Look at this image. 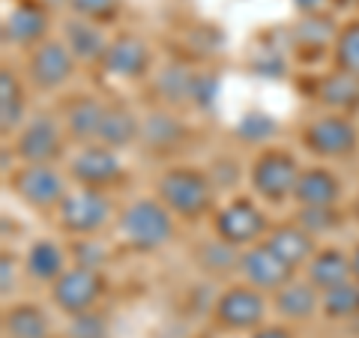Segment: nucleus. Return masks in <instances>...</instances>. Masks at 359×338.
Listing matches in <instances>:
<instances>
[{
	"instance_id": "1",
	"label": "nucleus",
	"mask_w": 359,
	"mask_h": 338,
	"mask_svg": "<svg viewBox=\"0 0 359 338\" xmlns=\"http://www.w3.org/2000/svg\"><path fill=\"white\" fill-rule=\"evenodd\" d=\"M120 234L132 249L138 252H156L171 240L174 234V219L162 201H135L132 207L123 210L120 216Z\"/></svg>"
},
{
	"instance_id": "2",
	"label": "nucleus",
	"mask_w": 359,
	"mask_h": 338,
	"mask_svg": "<svg viewBox=\"0 0 359 338\" xmlns=\"http://www.w3.org/2000/svg\"><path fill=\"white\" fill-rule=\"evenodd\" d=\"M159 201L183 219H195L212 204V183L195 168H171L159 177Z\"/></svg>"
},
{
	"instance_id": "3",
	"label": "nucleus",
	"mask_w": 359,
	"mask_h": 338,
	"mask_svg": "<svg viewBox=\"0 0 359 338\" xmlns=\"http://www.w3.org/2000/svg\"><path fill=\"white\" fill-rule=\"evenodd\" d=\"M108 216L111 201L108 195H102V189L81 186L78 191H66V198L60 201V224L78 236H90L99 228H105Z\"/></svg>"
},
{
	"instance_id": "4",
	"label": "nucleus",
	"mask_w": 359,
	"mask_h": 338,
	"mask_svg": "<svg viewBox=\"0 0 359 338\" xmlns=\"http://www.w3.org/2000/svg\"><path fill=\"white\" fill-rule=\"evenodd\" d=\"M299 180L297 159L285 150H266L252 165V186L266 201H285L294 195V186Z\"/></svg>"
},
{
	"instance_id": "5",
	"label": "nucleus",
	"mask_w": 359,
	"mask_h": 338,
	"mask_svg": "<svg viewBox=\"0 0 359 338\" xmlns=\"http://www.w3.org/2000/svg\"><path fill=\"white\" fill-rule=\"evenodd\" d=\"M102 288H105V281L96 269L75 266V269H66L60 278H54L51 299H54V306H60L66 314H81L99 302Z\"/></svg>"
},
{
	"instance_id": "6",
	"label": "nucleus",
	"mask_w": 359,
	"mask_h": 338,
	"mask_svg": "<svg viewBox=\"0 0 359 338\" xmlns=\"http://www.w3.org/2000/svg\"><path fill=\"white\" fill-rule=\"evenodd\" d=\"M302 141L311 153L323 156V159H339V156H347L356 150L359 135L353 129V123L341 117V114H327L311 120L306 132H302Z\"/></svg>"
},
{
	"instance_id": "7",
	"label": "nucleus",
	"mask_w": 359,
	"mask_h": 338,
	"mask_svg": "<svg viewBox=\"0 0 359 338\" xmlns=\"http://www.w3.org/2000/svg\"><path fill=\"white\" fill-rule=\"evenodd\" d=\"M13 191L36 210L60 207V201L66 198L63 177L51 165H25L13 174Z\"/></svg>"
},
{
	"instance_id": "8",
	"label": "nucleus",
	"mask_w": 359,
	"mask_h": 338,
	"mask_svg": "<svg viewBox=\"0 0 359 338\" xmlns=\"http://www.w3.org/2000/svg\"><path fill=\"white\" fill-rule=\"evenodd\" d=\"M216 234L231 245H252L266 236V216L249 198H237L216 216Z\"/></svg>"
},
{
	"instance_id": "9",
	"label": "nucleus",
	"mask_w": 359,
	"mask_h": 338,
	"mask_svg": "<svg viewBox=\"0 0 359 338\" xmlns=\"http://www.w3.org/2000/svg\"><path fill=\"white\" fill-rule=\"evenodd\" d=\"M216 320L228 330H255L264 320L266 302L261 297V290L252 285H240V288H228L224 294L216 299Z\"/></svg>"
},
{
	"instance_id": "10",
	"label": "nucleus",
	"mask_w": 359,
	"mask_h": 338,
	"mask_svg": "<svg viewBox=\"0 0 359 338\" xmlns=\"http://www.w3.org/2000/svg\"><path fill=\"white\" fill-rule=\"evenodd\" d=\"M60 150H63L60 126L45 114L33 117L25 126V132L18 135V144H15V153L27 165H51L60 156Z\"/></svg>"
},
{
	"instance_id": "11",
	"label": "nucleus",
	"mask_w": 359,
	"mask_h": 338,
	"mask_svg": "<svg viewBox=\"0 0 359 338\" xmlns=\"http://www.w3.org/2000/svg\"><path fill=\"white\" fill-rule=\"evenodd\" d=\"M75 69V54L69 51L66 42H42L27 60L30 81L42 90H54L69 81Z\"/></svg>"
},
{
	"instance_id": "12",
	"label": "nucleus",
	"mask_w": 359,
	"mask_h": 338,
	"mask_svg": "<svg viewBox=\"0 0 359 338\" xmlns=\"http://www.w3.org/2000/svg\"><path fill=\"white\" fill-rule=\"evenodd\" d=\"M240 273L257 290H278L290 281L294 269L269 249V245L261 243V245H252V249H245L240 255Z\"/></svg>"
},
{
	"instance_id": "13",
	"label": "nucleus",
	"mask_w": 359,
	"mask_h": 338,
	"mask_svg": "<svg viewBox=\"0 0 359 338\" xmlns=\"http://www.w3.org/2000/svg\"><path fill=\"white\" fill-rule=\"evenodd\" d=\"M69 168H72V177L78 183L90 186V189H105L111 183H117L123 174V168L111 147H87L75 156Z\"/></svg>"
},
{
	"instance_id": "14",
	"label": "nucleus",
	"mask_w": 359,
	"mask_h": 338,
	"mask_svg": "<svg viewBox=\"0 0 359 338\" xmlns=\"http://www.w3.org/2000/svg\"><path fill=\"white\" fill-rule=\"evenodd\" d=\"M102 66L117 78H141L150 69V48L138 36H117L108 42Z\"/></svg>"
},
{
	"instance_id": "15",
	"label": "nucleus",
	"mask_w": 359,
	"mask_h": 338,
	"mask_svg": "<svg viewBox=\"0 0 359 338\" xmlns=\"http://www.w3.org/2000/svg\"><path fill=\"white\" fill-rule=\"evenodd\" d=\"M311 236L314 234H309L302 224H278V228L266 231L264 245H269V249L282 257L290 269H297V266L309 264L314 257V240Z\"/></svg>"
},
{
	"instance_id": "16",
	"label": "nucleus",
	"mask_w": 359,
	"mask_h": 338,
	"mask_svg": "<svg viewBox=\"0 0 359 338\" xmlns=\"http://www.w3.org/2000/svg\"><path fill=\"white\" fill-rule=\"evenodd\" d=\"M276 309L287 320H309L320 309V290L311 281H287L276 290Z\"/></svg>"
},
{
	"instance_id": "17",
	"label": "nucleus",
	"mask_w": 359,
	"mask_h": 338,
	"mask_svg": "<svg viewBox=\"0 0 359 338\" xmlns=\"http://www.w3.org/2000/svg\"><path fill=\"white\" fill-rule=\"evenodd\" d=\"M353 276V257H347L339 249H323L314 252V257L309 261V281L320 290H330L335 285H341Z\"/></svg>"
},
{
	"instance_id": "18",
	"label": "nucleus",
	"mask_w": 359,
	"mask_h": 338,
	"mask_svg": "<svg viewBox=\"0 0 359 338\" xmlns=\"http://www.w3.org/2000/svg\"><path fill=\"white\" fill-rule=\"evenodd\" d=\"M339 180L323 168H309L302 171L297 186H294V198L302 207H332L339 201Z\"/></svg>"
},
{
	"instance_id": "19",
	"label": "nucleus",
	"mask_w": 359,
	"mask_h": 338,
	"mask_svg": "<svg viewBox=\"0 0 359 338\" xmlns=\"http://www.w3.org/2000/svg\"><path fill=\"white\" fill-rule=\"evenodd\" d=\"M66 45L75 54V60H84V63L102 60L108 51V39L96 25H90V18H75L66 25Z\"/></svg>"
},
{
	"instance_id": "20",
	"label": "nucleus",
	"mask_w": 359,
	"mask_h": 338,
	"mask_svg": "<svg viewBox=\"0 0 359 338\" xmlns=\"http://www.w3.org/2000/svg\"><path fill=\"white\" fill-rule=\"evenodd\" d=\"M141 135V126H138V117L132 114L129 108L123 105H111L105 108V117H102V126H99V144L102 147H126V144H132L135 138Z\"/></svg>"
},
{
	"instance_id": "21",
	"label": "nucleus",
	"mask_w": 359,
	"mask_h": 338,
	"mask_svg": "<svg viewBox=\"0 0 359 338\" xmlns=\"http://www.w3.org/2000/svg\"><path fill=\"white\" fill-rule=\"evenodd\" d=\"M45 33V13L36 4H21L6 15L4 39L15 45H33Z\"/></svg>"
},
{
	"instance_id": "22",
	"label": "nucleus",
	"mask_w": 359,
	"mask_h": 338,
	"mask_svg": "<svg viewBox=\"0 0 359 338\" xmlns=\"http://www.w3.org/2000/svg\"><path fill=\"white\" fill-rule=\"evenodd\" d=\"M318 96H320V102L330 105L332 111H356L359 108V78L339 69L320 81Z\"/></svg>"
},
{
	"instance_id": "23",
	"label": "nucleus",
	"mask_w": 359,
	"mask_h": 338,
	"mask_svg": "<svg viewBox=\"0 0 359 338\" xmlns=\"http://www.w3.org/2000/svg\"><path fill=\"white\" fill-rule=\"evenodd\" d=\"M102 117H105V105H99L96 99H75L66 108V129H69L75 141H96Z\"/></svg>"
},
{
	"instance_id": "24",
	"label": "nucleus",
	"mask_w": 359,
	"mask_h": 338,
	"mask_svg": "<svg viewBox=\"0 0 359 338\" xmlns=\"http://www.w3.org/2000/svg\"><path fill=\"white\" fill-rule=\"evenodd\" d=\"M4 332L6 338H48V318L39 306H13L4 314Z\"/></svg>"
},
{
	"instance_id": "25",
	"label": "nucleus",
	"mask_w": 359,
	"mask_h": 338,
	"mask_svg": "<svg viewBox=\"0 0 359 338\" xmlns=\"http://www.w3.org/2000/svg\"><path fill=\"white\" fill-rule=\"evenodd\" d=\"M141 141L147 144L150 150H174L180 141H183V123L177 117L165 114V111H153V114L141 123Z\"/></svg>"
},
{
	"instance_id": "26",
	"label": "nucleus",
	"mask_w": 359,
	"mask_h": 338,
	"mask_svg": "<svg viewBox=\"0 0 359 338\" xmlns=\"http://www.w3.org/2000/svg\"><path fill=\"white\" fill-rule=\"evenodd\" d=\"M27 273L39 281H54L66 273V252L54 240H39L27 252Z\"/></svg>"
},
{
	"instance_id": "27",
	"label": "nucleus",
	"mask_w": 359,
	"mask_h": 338,
	"mask_svg": "<svg viewBox=\"0 0 359 338\" xmlns=\"http://www.w3.org/2000/svg\"><path fill=\"white\" fill-rule=\"evenodd\" d=\"M320 309L330 320H351L359 318V281H341L320 294Z\"/></svg>"
},
{
	"instance_id": "28",
	"label": "nucleus",
	"mask_w": 359,
	"mask_h": 338,
	"mask_svg": "<svg viewBox=\"0 0 359 338\" xmlns=\"http://www.w3.org/2000/svg\"><path fill=\"white\" fill-rule=\"evenodd\" d=\"M21 114H25V93H21L13 69H4L0 72V129H4V135L18 126Z\"/></svg>"
},
{
	"instance_id": "29",
	"label": "nucleus",
	"mask_w": 359,
	"mask_h": 338,
	"mask_svg": "<svg viewBox=\"0 0 359 338\" xmlns=\"http://www.w3.org/2000/svg\"><path fill=\"white\" fill-rule=\"evenodd\" d=\"M159 93L168 102H183L195 93V75L183 66H168L159 72Z\"/></svg>"
},
{
	"instance_id": "30",
	"label": "nucleus",
	"mask_w": 359,
	"mask_h": 338,
	"mask_svg": "<svg viewBox=\"0 0 359 338\" xmlns=\"http://www.w3.org/2000/svg\"><path fill=\"white\" fill-rule=\"evenodd\" d=\"M335 63H339V69L359 78V21L347 25L335 36Z\"/></svg>"
},
{
	"instance_id": "31",
	"label": "nucleus",
	"mask_w": 359,
	"mask_h": 338,
	"mask_svg": "<svg viewBox=\"0 0 359 338\" xmlns=\"http://www.w3.org/2000/svg\"><path fill=\"white\" fill-rule=\"evenodd\" d=\"M237 245H231V243H224L222 236L219 240H212L207 243L204 249L198 252V261L204 269H212V273H224V269H231V266H240V255L233 252Z\"/></svg>"
},
{
	"instance_id": "32",
	"label": "nucleus",
	"mask_w": 359,
	"mask_h": 338,
	"mask_svg": "<svg viewBox=\"0 0 359 338\" xmlns=\"http://www.w3.org/2000/svg\"><path fill=\"white\" fill-rule=\"evenodd\" d=\"M299 224L309 234H320V231L327 234V231H332L335 224H339V212H335L332 207H302Z\"/></svg>"
},
{
	"instance_id": "33",
	"label": "nucleus",
	"mask_w": 359,
	"mask_h": 338,
	"mask_svg": "<svg viewBox=\"0 0 359 338\" xmlns=\"http://www.w3.org/2000/svg\"><path fill=\"white\" fill-rule=\"evenodd\" d=\"M69 335L72 338H108V326L99 314H93V309H90L81 314H72Z\"/></svg>"
},
{
	"instance_id": "34",
	"label": "nucleus",
	"mask_w": 359,
	"mask_h": 338,
	"mask_svg": "<svg viewBox=\"0 0 359 338\" xmlns=\"http://www.w3.org/2000/svg\"><path fill=\"white\" fill-rule=\"evenodd\" d=\"M72 9L81 18H90V21H105L117 13L120 0H69Z\"/></svg>"
},
{
	"instance_id": "35",
	"label": "nucleus",
	"mask_w": 359,
	"mask_h": 338,
	"mask_svg": "<svg viewBox=\"0 0 359 338\" xmlns=\"http://www.w3.org/2000/svg\"><path fill=\"white\" fill-rule=\"evenodd\" d=\"M237 132L243 135L245 141H264V138H269V135L276 132V123L269 120L266 114H245L240 120Z\"/></svg>"
},
{
	"instance_id": "36",
	"label": "nucleus",
	"mask_w": 359,
	"mask_h": 338,
	"mask_svg": "<svg viewBox=\"0 0 359 338\" xmlns=\"http://www.w3.org/2000/svg\"><path fill=\"white\" fill-rule=\"evenodd\" d=\"M332 21L330 18H309L306 25H299L297 30V36L302 45H323L330 36H332Z\"/></svg>"
},
{
	"instance_id": "37",
	"label": "nucleus",
	"mask_w": 359,
	"mask_h": 338,
	"mask_svg": "<svg viewBox=\"0 0 359 338\" xmlns=\"http://www.w3.org/2000/svg\"><path fill=\"white\" fill-rule=\"evenodd\" d=\"M75 257H78V266L96 269L99 264L105 261V249H102V245H96L93 240H84V243L75 245Z\"/></svg>"
},
{
	"instance_id": "38",
	"label": "nucleus",
	"mask_w": 359,
	"mask_h": 338,
	"mask_svg": "<svg viewBox=\"0 0 359 338\" xmlns=\"http://www.w3.org/2000/svg\"><path fill=\"white\" fill-rule=\"evenodd\" d=\"M0 273H4V297H9V290H13V281H15V269H13V257L4 255V266H0Z\"/></svg>"
},
{
	"instance_id": "39",
	"label": "nucleus",
	"mask_w": 359,
	"mask_h": 338,
	"mask_svg": "<svg viewBox=\"0 0 359 338\" xmlns=\"http://www.w3.org/2000/svg\"><path fill=\"white\" fill-rule=\"evenodd\" d=\"M252 338H290V332L285 326H266V330H257Z\"/></svg>"
},
{
	"instance_id": "40",
	"label": "nucleus",
	"mask_w": 359,
	"mask_h": 338,
	"mask_svg": "<svg viewBox=\"0 0 359 338\" xmlns=\"http://www.w3.org/2000/svg\"><path fill=\"white\" fill-rule=\"evenodd\" d=\"M297 6L302 9V13H318V9L323 6V0H297Z\"/></svg>"
},
{
	"instance_id": "41",
	"label": "nucleus",
	"mask_w": 359,
	"mask_h": 338,
	"mask_svg": "<svg viewBox=\"0 0 359 338\" xmlns=\"http://www.w3.org/2000/svg\"><path fill=\"white\" fill-rule=\"evenodd\" d=\"M353 276H356V281H359V249L353 252Z\"/></svg>"
}]
</instances>
